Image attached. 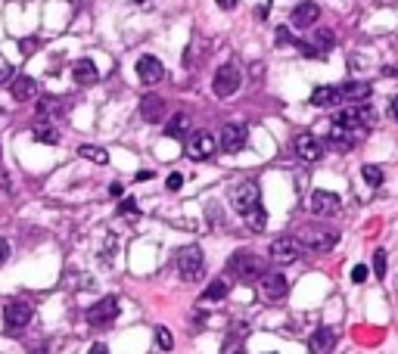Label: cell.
Instances as JSON below:
<instances>
[{"mask_svg": "<svg viewBox=\"0 0 398 354\" xmlns=\"http://www.w3.org/2000/svg\"><path fill=\"white\" fill-rule=\"evenodd\" d=\"M119 317V299H100L97 305L88 308V323L91 327H110V323Z\"/></svg>", "mask_w": 398, "mask_h": 354, "instance_id": "9c48e42d", "label": "cell"}, {"mask_svg": "<svg viewBox=\"0 0 398 354\" xmlns=\"http://www.w3.org/2000/svg\"><path fill=\"white\" fill-rule=\"evenodd\" d=\"M119 212H121V215H137V202L125 199V202H121V205H119Z\"/></svg>", "mask_w": 398, "mask_h": 354, "instance_id": "8d00e7d4", "label": "cell"}, {"mask_svg": "<svg viewBox=\"0 0 398 354\" xmlns=\"http://www.w3.org/2000/svg\"><path fill=\"white\" fill-rule=\"evenodd\" d=\"M339 97L343 100H352V103H367V97H371V84L364 81H349L339 88Z\"/></svg>", "mask_w": 398, "mask_h": 354, "instance_id": "cb8c5ba5", "label": "cell"}, {"mask_svg": "<svg viewBox=\"0 0 398 354\" xmlns=\"http://www.w3.org/2000/svg\"><path fill=\"white\" fill-rule=\"evenodd\" d=\"M178 273H180V280H187V283L202 280V273H206V255H202L199 245H187V249H180Z\"/></svg>", "mask_w": 398, "mask_h": 354, "instance_id": "277c9868", "label": "cell"}, {"mask_svg": "<svg viewBox=\"0 0 398 354\" xmlns=\"http://www.w3.org/2000/svg\"><path fill=\"white\" fill-rule=\"evenodd\" d=\"M221 354H246V348H243V342H237V339L230 336L227 342H224V351Z\"/></svg>", "mask_w": 398, "mask_h": 354, "instance_id": "d6a6232c", "label": "cell"}, {"mask_svg": "<svg viewBox=\"0 0 398 354\" xmlns=\"http://www.w3.org/2000/svg\"><path fill=\"white\" fill-rule=\"evenodd\" d=\"M299 47H302V53H305V56H324L333 47V34L327 32V28H321V32L314 34V41H311V44H299Z\"/></svg>", "mask_w": 398, "mask_h": 354, "instance_id": "603a6c76", "label": "cell"}, {"mask_svg": "<svg viewBox=\"0 0 398 354\" xmlns=\"http://www.w3.org/2000/svg\"><path fill=\"white\" fill-rule=\"evenodd\" d=\"M88 354H106V345H93V348Z\"/></svg>", "mask_w": 398, "mask_h": 354, "instance_id": "b9f144b4", "label": "cell"}, {"mask_svg": "<svg viewBox=\"0 0 398 354\" xmlns=\"http://www.w3.org/2000/svg\"><path fill=\"white\" fill-rule=\"evenodd\" d=\"M4 320L10 329H22L32 323V305L28 301H10V305L4 308Z\"/></svg>", "mask_w": 398, "mask_h": 354, "instance_id": "4fadbf2b", "label": "cell"}, {"mask_svg": "<svg viewBox=\"0 0 398 354\" xmlns=\"http://www.w3.org/2000/svg\"><path fill=\"white\" fill-rule=\"evenodd\" d=\"M156 345H159L162 351H171V345H175V339H171V332L165 329V327L156 329Z\"/></svg>", "mask_w": 398, "mask_h": 354, "instance_id": "4dcf8cb0", "label": "cell"}, {"mask_svg": "<svg viewBox=\"0 0 398 354\" xmlns=\"http://www.w3.org/2000/svg\"><path fill=\"white\" fill-rule=\"evenodd\" d=\"M227 295V283L224 280H215V283H208L206 286V292H202V301H218Z\"/></svg>", "mask_w": 398, "mask_h": 354, "instance_id": "83f0119b", "label": "cell"}, {"mask_svg": "<svg viewBox=\"0 0 398 354\" xmlns=\"http://www.w3.org/2000/svg\"><path fill=\"white\" fill-rule=\"evenodd\" d=\"M34 140H38V143H47V147H53V143H60V134H56L50 125H38V128H34Z\"/></svg>", "mask_w": 398, "mask_h": 354, "instance_id": "f1b7e54d", "label": "cell"}, {"mask_svg": "<svg viewBox=\"0 0 398 354\" xmlns=\"http://www.w3.org/2000/svg\"><path fill=\"white\" fill-rule=\"evenodd\" d=\"M308 208L317 218H333V215H339V208H343V199L330 190H314L308 196Z\"/></svg>", "mask_w": 398, "mask_h": 354, "instance_id": "8992f818", "label": "cell"}, {"mask_svg": "<svg viewBox=\"0 0 398 354\" xmlns=\"http://www.w3.org/2000/svg\"><path fill=\"white\" fill-rule=\"evenodd\" d=\"M389 115H392V121H398V97H392V103H389Z\"/></svg>", "mask_w": 398, "mask_h": 354, "instance_id": "f35d334b", "label": "cell"}, {"mask_svg": "<svg viewBox=\"0 0 398 354\" xmlns=\"http://www.w3.org/2000/svg\"><path fill=\"white\" fill-rule=\"evenodd\" d=\"M361 177L367 180V186H380L383 184V168L380 165H364V168H361Z\"/></svg>", "mask_w": 398, "mask_h": 354, "instance_id": "f546056e", "label": "cell"}, {"mask_svg": "<svg viewBox=\"0 0 398 354\" xmlns=\"http://www.w3.org/2000/svg\"><path fill=\"white\" fill-rule=\"evenodd\" d=\"M72 78H75V84L88 88V84H97L100 81V72H97V66H93L91 60H78L75 66H72Z\"/></svg>", "mask_w": 398, "mask_h": 354, "instance_id": "ffe728a7", "label": "cell"}, {"mask_svg": "<svg viewBox=\"0 0 398 354\" xmlns=\"http://www.w3.org/2000/svg\"><path fill=\"white\" fill-rule=\"evenodd\" d=\"M296 153L305 158V162H317L324 156V143L314 134H299L296 137Z\"/></svg>", "mask_w": 398, "mask_h": 354, "instance_id": "9a60e30c", "label": "cell"}, {"mask_svg": "<svg viewBox=\"0 0 398 354\" xmlns=\"http://www.w3.org/2000/svg\"><path fill=\"white\" fill-rule=\"evenodd\" d=\"M246 140H249V128L246 125L230 121V125L221 128V149L224 153H240V149L246 147Z\"/></svg>", "mask_w": 398, "mask_h": 354, "instance_id": "8fae6325", "label": "cell"}, {"mask_svg": "<svg viewBox=\"0 0 398 354\" xmlns=\"http://www.w3.org/2000/svg\"><path fill=\"white\" fill-rule=\"evenodd\" d=\"M234 205H237V212L240 215H249L252 208L262 205V190H258L256 180H243V184L237 186L234 190Z\"/></svg>", "mask_w": 398, "mask_h": 354, "instance_id": "52a82bcc", "label": "cell"}, {"mask_svg": "<svg viewBox=\"0 0 398 354\" xmlns=\"http://www.w3.org/2000/svg\"><path fill=\"white\" fill-rule=\"evenodd\" d=\"M267 255H271L274 264H293L296 258L302 255V245L296 243L293 236H280V240L271 243V252H267Z\"/></svg>", "mask_w": 398, "mask_h": 354, "instance_id": "30bf717a", "label": "cell"}, {"mask_svg": "<svg viewBox=\"0 0 398 354\" xmlns=\"http://www.w3.org/2000/svg\"><path fill=\"white\" fill-rule=\"evenodd\" d=\"M34 97H38V81H34V78H28V75L13 78V100H16V103H28V100H34Z\"/></svg>", "mask_w": 398, "mask_h": 354, "instance_id": "d6986e66", "label": "cell"}, {"mask_svg": "<svg viewBox=\"0 0 398 354\" xmlns=\"http://www.w3.org/2000/svg\"><path fill=\"white\" fill-rule=\"evenodd\" d=\"M336 125H343V128H349L352 134H367L373 128V121H376V115L373 109L367 103H354L349 106V109H343V112H336Z\"/></svg>", "mask_w": 398, "mask_h": 354, "instance_id": "6da1fadb", "label": "cell"}, {"mask_svg": "<svg viewBox=\"0 0 398 354\" xmlns=\"http://www.w3.org/2000/svg\"><path fill=\"white\" fill-rule=\"evenodd\" d=\"M296 243H299L305 252H330V249H336L339 233L330 227H302L299 236H296Z\"/></svg>", "mask_w": 398, "mask_h": 354, "instance_id": "7a4b0ae2", "label": "cell"}, {"mask_svg": "<svg viewBox=\"0 0 398 354\" xmlns=\"http://www.w3.org/2000/svg\"><path fill=\"white\" fill-rule=\"evenodd\" d=\"M317 16H321V6H317L314 0H305V4H299L293 10V25L296 28H311L317 22Z\"/></svg>", "mask_w": 398, "mask_h": 354, "instance_id": "e0dca14e", "label": "cell"}, {"mask_svg": "<svg viewBox=\"0 0 398 354\" xmlns=\"http://www.w3.org/2000/svg\"><path fill=\"white\" fill-rule=\"evenodd\" d=\"M277 44L280 47H284V44H296V38L286 32V28H277Z\"/></svg>", "mask_w": 398, "mask_h": 354, "instance_id": "d590c367", "label": "cell"}, {"mask_svg": "<svg viewBox=\"0 0 398 354\" xmlns=\"http://www.w3.org/2000/svg\"><path fill=\"white\" fill-rule=\"evenodd\" d=\"M327 140H330V147L336 149V153H349V149L354 147V140H358V134H352L349 128H343V125H336V121H333Z\"/></svg>", "mask_w": 398, "mask_h": 354, "instance_id": "ac0fdd59", "label": "cell"}, {"mask_svg": "<svg viewBox=\"0 0 398 354\" xmlns=\"http://www.w3.org/2000/svg\"><path fill=\"white\" fill-rule=\"evenodd\" d=\"M215 149H218V140H215L212 134H206V131H197L190 140H187V156H190L193 162H206V158H212Z\"/></svg>", "mask_w": 398, "mask_h": 354, "instance_id": "ba28073f", "label": "cell"}, {"mask_svg": "<svg viewBox=\"0 0 398 354\" xmlns=\"http://www.w3.org/2000/svg\"><path fill=\"white\" fill-rule=\"evenodd\" d=\"M333 348H336V329L321 327V329L311 332V339H308V351L311 354H330Z\"/></svg>", "mask_w": 398, "mask_h": 354, "instance_id": "5bb4252c", "label": "cell"}, {"mask_svg": "<svg viewBox=\"0 0 398 354\" xmlns=\"http://www.w3.org/2000/svg\"><path fill=\"white\" fill-rule=\"evenodd\" d=\"M367 273H371V271H367V267L364 264H354V271H352V280H354V283H367Z\"/></svg>", "mask_w": 398, "mask_h": 354, "instance_id": "e575fe53", "label": "cell"}, {"mask_svg": "<svg viewBox=\"0 0 398 354\" xmlns=\"http://www.w3.org/2000/svg\"><path fill=\"white\" fill-rule=\"evenodd\" d=\"M240 84H243V75H240V69H237L234 62L218 66V72H215V78H212V88H215L218 97H234V93L240 90Z\"/></svg>", "mask_w": 398, "mask_h": 354, "instance_id": "5b68a950", "label": "cell"}, {"mask_svg": "<svg viewBox=\"0 0 398 354\" xmlns=\"http://www.w3.org/2000/svg\"><path fill=\"white\" fill-rule=\"evenodd\" d=\"M339 88H330V84H321V88L311 90V106H321V109H330V106L339 103Z\"/></svg>", "mask_w": 398, "mask_h": 354, "instance_id": "7402d4cb", "label": "cell"}, {"mask_svg": "<svg viewBox=\"0 0 398 354\" xmlns=\"http://www.w3.org/2000/svg\"><path fill=\"white\" fill-rule=\"evenodd\" d=\"M78 156H81V158H88V162H93V165H106V162H110V156H106V149H100V147H88V143H84V147L78 149Z\"/></svg>", "mask_w": 398, "mask_h": 354, "instance_id": "4316f807", "label": "cell"}, {"mask_svg": "<svg viewBox=\"0 0 398 354\" xmlns=\"http://www.w3.org/2000/svg\"><path fill=\"white\" fill-rule=\"evenodd\" d=\"M262 289H265L267 299H284L286 295V277L284 273H277V271L262 273Z\"/></svg>", "mask_w": 398, "mask_h": 354, "instance_id": "44dd1931", "label": "cell"}, {"mask_svg": "<svg viewBox=\"0 0 398 354\" xmlns=\"http://www.w3.org/2000/svg\"><path fill=\"white\" fill-rule=\"evenodd\" d=\"M227 271H230V273H237V277L246 280V283H252V280H262L265 267H262V258H258L256 252L243 249V252H234V255H230Z\"/></svg>", "mask_w": 398, "mask_h": 354, "instance_id": "3957f363", "label": "cell"}, {"mask_svg": "<svg viewBox=\"0 0 398 354\" xmlns=\"http://www.w3.org/2000/svg\"><path fill=\"white\" fill-rule=\"evenodd\" d=\"M6 258H10V243H6V240H0V264H4Z\"/></svg>", "mask_w": 398, "mask_h": 354, "instance_id": "74e56055", "label": "cell"}, {"mask_svg": "<svg viewBox=\"0 0 398 354\" xmlns=\"http://www.w3.org/2000/svg\"><path fill=\"white\" fill-rule=\"evenodd\" d=\"M243 218H246V224H249V230H256V233H262V230L267 227V212H265L262 205L252 208V212L243 215Z\"/></svg>", "mask_w": 398, "mask_h": 354, "instance_id": "484cf974", "label": "cell"}, {"mask_svg": "<svg viewBox=\"0 0 398 354\" xmlns=\"http://www.w3.org/2000/svg\"><path fill=\"white\" fill-rule=\"evenodd\" d=\"M386 267H389V261H386V252H373V273L376 277H386Z\"/></svg>", "mask_w": 398, "mask_h": 354, "instance_id": "1f68e13d", "label": "cell"}, {"mask_svg": "<svg viewBox=\"0 0 398 354\" xmlns=\"http://www.w3.org/2000/svg\"><path fill=\"white\" fill-rule=\"evenodd\" d=\"M165 186H168L171 193L180 190V186H184V175H178V171H175V175H168V177H165Z\"/></svg>", "mask_w": 398, "mask_h": 354, "instance_id": "836d02e7", "label": "cell"}, {"mask_svg": "<svg viewBox=\"0 0 398 354\" xmlns=\"http://www.w3.org/2000/svg\"><path fill=\"white\" fill-rule=\"evenodd\" d=\"M10 78H13V72L6 69V66H0V84H6V81H10Z\"/></svg>", "mask_w": 398, "mask_h": 354, "instance_id": "ab89813d", "label": "cell"}, {"mask_svg": "<svg viewBox=\"0 0 398 354\" xmlns=\"http://www.w3.org/2000/svg\"><path fill=\"white\" fill-rule=\"evenodd\" d=\"M110 196H121V184H110Z\"/></svg>", "mask_w": 398, "mask_h": 354, "instance_id": "60d3db41", "label": "cell"}, {"mask_svg": "<svg viewBox=\"0 0 398 354\" xmlns=\"http://www.w3.org/2000/svg\"><path fill=\"white\" fill-rule=\"evenodd\" d=\"M137 78H140V84L153 88V84H159L165 78V66L156 56H140V60H137Z\"/></svg>", "mask_w": 398, "mask_h": 354, "instance_id": "7c38bea8", "label": "cell"}, {"mask_svg": "<svg viewBox=\"0 0 398 354\" xmlns=\"http://www.w3.org/2000/svg\"><path fill=\"white\" fill-rule=\"evenodd\" d=\"M134 4H150V0H134Z\"/></svg>", "mask_w": 398, "mask_h": 354, "instance_id": "7bdbcfd3", "label": "cell"}, {"mask_svg": "<svg viewBox=\"0 0 398 354\" xmlns=\"http://www.w3.org/2000/svg\"><path fill=\"white\" fill-rule=\"evenodd\" d=\"M187 128H190V118H187V112H178L175 118H171L168 125H165V134H168V137H178V140H180Z\"/></svg>", "mask_w": 398, "mask_h": 354, "instance_id": "d4e9b609", "label": "cell"}, {"mask_svg": "<svg viewBox=\"0 0 398 354\" xmlns=\"http://www.w3.org/2000/svg\"><path fill=\"white\" fill-rule=\"evenodd\" d=\"M140 115H143V121H150V125L162 121L165 118V100L156 97V93H147V97L140 100Z\"/></svg>", "mask_w": 398, "mask_h": 354, "instance_id": "2e32d148", "label": "cell"}]
</instances>
